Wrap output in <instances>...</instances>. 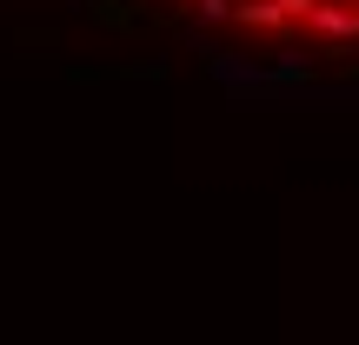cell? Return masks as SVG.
I'll return each instance as SVG.
<instances>
[{
	"mask_svg": "<svg viewBox=\"0 0 359 345\" xmlns=\"http://www.w3.org/2000/svg\"><path fill=\"white\" fill-rule=\"evenodd\" d=\"M200 20L219 27H246L259 40H280V47H339L359 40V0H180Z\"/></svg>",
	"mask_w": 359,
	"mask_h": 345,
	"instance_id": "6da1fadb",
	"label": "cell"
}]
</instances>
